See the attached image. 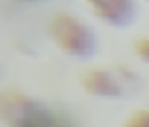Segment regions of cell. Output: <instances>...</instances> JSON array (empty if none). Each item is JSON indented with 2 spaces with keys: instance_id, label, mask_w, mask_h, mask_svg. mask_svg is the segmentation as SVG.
<instances>
[{
  "instance_id": "8",
  "label": "cell",
  "mask_w": 149,
  "mask_h": 127,
  "mask_svg": "<svg viewBox=\"0 0 149 127\" xmlns=\"http://www.w3.org/2000/svg\"><path fill=\"white\" fill-rule=\"evenodd\" d=\"M28 2H36V0H28Z\"/></svg>"
},
{
  "instance_id": "1",
  "label": "cell",
  "mask_w": 149,
  "mask_h": 127,
  "mask_svg": "<svg viewBox=\"0 0 149 127\" xmlns=\"http://www.w3.org/2000/svg\"><path fill=\"white\" fill-rule=\"evenodd\" d=\"M49 36L60 51L74 59H90L98 51L96 32L70 13H56L51 17Z\"/></svg>"
},
{
  "instance_id": "9",
  "label": "cell",
  "mask_w": 149,
  "mask_h": 127,
  "mask_svg": "<svg viewBox=\"0 0 149 127\" xmlns=\"http://www.w3.org/2000/svg\"><path fill=\"white\" fill-rule=\"evenodd\" d=\"M147 2H149V0H147Z\"/></svg>"
},
{
  "instance_id": "6",
  "label": "cell",
  "mask_w": 149,
  "mask_h": 127,
  "mask_svg": "<svg viewBox=\"0 0 149 127\" xmlns=\"http://www.w3.org/2000/svg\"><path fill=\"white\" fill-rule=\"evenodd\" d=\"M132 51L143 64H149V36H139L132 43Z\"/></svg>"
},
{
  "instance_id": "3",
  "label": "cell",
  "mask_w": 149,
  "mask_h": 127,
  "mask_svg": "<svg viewBox=\"0 0 149 127\" xmlns=\"http://www.w3.org/2000/svg\"><path fill=\"white\" fill-rule=\"evenodd\" d=\"M79 83L81 89L94 97H121L126 93V87L119 81L115 68H107V66L87 68L81 74Z\"/></svg>"
},
{
  "instance_id": "4",
  "label": "cell",
  "mask_w": 149,
  "mask_h": 127,
  "mask_svg": "<svg viewBox=\"0 0 149 127\" xmlns=\"http://www.w3.org/2000/svg\"><path fill=\"white\" fill-rule=\"evenodd\" d=\"M85 4L102 23L113 28H126L136 17L134 0H85Z\"/></svg>"
},
{
  "instance_id": "2",
  "label": "cell",
  "mask_w": 149,
  "mask_h": 127,
  "mask_svg": "<svg viewBox=\"0 0 149 127\" xmlns=\"http://www.w3.org/2000/svg\"><path fill=\"white\" fill-rule=\"evenodd\" d=\"M0 119L6 127H66V123H62L53 112L47 110L43 102L17 89L2 91Z\"/></svg>"
},
{
  "instance_id": "7",
  "label": "cell",
  "mask_w": 149,
  "mask_h": 127,
  "mask_svg": "<svg viewBox=\"0 0 149 127\" xmlns=\"http://www.w3.org/2000/svg\"><path fill=\"white\" fill-rule=\"evenodd\" d=\"M124 127H149V110H134L126 119Z\"/></svg>"
},
{
  "instance_id": "5",
  "label": "cell",
  "mask_w": 149,
  "mask_h": 127,
  "mask_svg": "<svg viewBox=\"0 0 149 127\" xmlns=\"http://www.w3.org/2000/svg\"><path fill=\"white\" fill-rule=\"evenodd\" d=\"M113 68H115V72H117L119 81L124 83L126 91H130V89H136V87L141 85V78H139V74H136L134 70H130L128 66H121V64H117V66H113Z\"/></svg>"
}]
</instances>
